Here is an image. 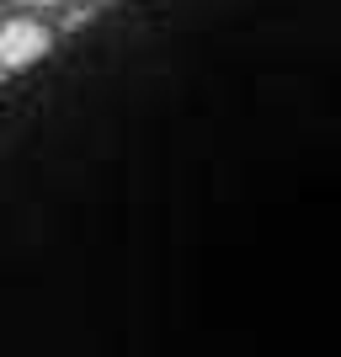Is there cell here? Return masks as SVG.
I'll return each instance as SVG.
<instances>
[{
  "label": "cell",
  "mask_w": 341,
  "mask_h": 357,
  "mask_svg": "<svg viewBox=\"0 0 341 357\" xmlns=\"http://www.w3.org/2000/svg\"><path fill=\"white\" fill-rule=\"evenodd\" d=\"M48 54V32L27 16H16L0 27V70H27L32 59H43Z\"/></svg>",
  "instance_id": "cell-1"
},
{
  "label": "cell",
  "mask_w": 341,
  "mask_h": 357,
  "mask_svg": "<svg viewBox=\"0 0 341 357\" xmlns=\"http://www.w3.org/2000/svg\"><path fill=\"white\" fill-rule=\"evenodd\" d=\"M32 6H54V0H32Z\"/></svg>",
  "instance_id": "cell-2"
}]
</instances>
